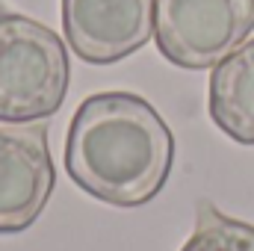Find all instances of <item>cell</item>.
<instances>
[{
    "mask_svg": "<svg viewBox=\"0 0 254 251\" xmlns=\"http://www.w3.org/2000/svg\"><path fill=\"white\" fill-rule=\"evenodd\" d=\"M172 163L175 136L142 95H89L68 125V178L104 204H148L163 192Z\"/></svg>",
    "mask_w": 254,
    "mask_h": 251,
    "instance_id": "obj_1",
    "label": "cell"
},
{
    "mask_svg": "<svg viewBox=\"0 0 254 251\" xmlns=\"http://www.w3.org/2000/svg\"><path fill=\"white\" fill-rule=\"evenodd\" d=\"M71 83L65 42L45 24L0 12V122L33 125L63 107Z\"/></svg>",
    "mask_w": 254,
    "mask_h": 251,
    "instance_id": "obj_2",
    "label": "cell"
},
{
    "mask_svg": "<svg viewBox=\"0 0 254 251\" xmlns=\"http://www.w3.org/2000/svg\"><path fill=\"white\" fill-rule=\"evenodd\" d=\"M254 30V0H157L154 39L178 68L204 71L234 54Z\"/></svg>",
    "mask_w": 254,
    "mask_h": 251,
    "instance_id": "obj_3",
    "label": "cell"
},
{
    "mask_svg": "<svg viewBox=\"0 0 254 251\" xmlns=\"http://www.w3.org/2000/svg\"><path fill=\"white\" fill-rule=\"evenodd\" d=\"M154 12L157 0H63V30L83 63L113 65L151 42Z\"/></svg>",
    "mask_w": 254,
    "mask_h": 251,
    "instance_id": "obj_4",
    "label": "cell"
},
{
    "mask_svg": "<svg viewBox=\"0 0 254 251\" xmlns=\"http://www.w3.org/2000/svg\"><path fill=\"white\" fill-rule=\"evenodd\" d=\"M57 184L48 130L42 125L0 127V234L27 231Z\"/></svg>",
    "mask_w": 254,
    "mask_h": 251,
    "instance_id": "obj_5",
    "label": "cell"
},
{
    "mask_svg": "<svg viewBox=\"0 0 254 251\" xmlns=\"http://www.w3.org/2000/svg\"><path fill=\"white\" fill-rule=\"evenodd\" d=\"M207 110L225 136L240 145H254V39L213 65Z\"/></svg>",
    "mask_w": 254,
    "mask_h": 251,
    "instance_id": "obj_6",
    "label": "cell"
},
{
    "mask_svg": "<svg viewBox=\"0 0 254 251\" xmlns=\"http://www.w3.org/2000/svg\"><path fill=\"white\" fill-rule=\"evenodd\" d=\"M181 251H254V225L225 216L204 201L198 207L195 231Z\"/></svg>",
    "mask_w": 254,
    "mask_h": 251,
    "instance_id": "obj_7",
    "label": "cell"
}]
</instances>
